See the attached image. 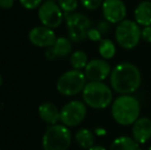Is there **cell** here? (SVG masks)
<instances>
[{
	"label": "cell",
	"instance_id": "cell-16",
	"mask_svg": "<svg viewBox=\"0 0 151 150\" xmlns=\"http://www.w3.org/2000/svg\"><path fill=\"white\" fill-rule=\"evenodd\" d=\"M135 22L140 26H150L151 25V1L144 0L141 1L134 11Z\"/></svg>",
	"mask_w": 151,
	"mask_h": 150
},
{
	"label": "cell",
	"instance_id": "cell-30",
	"mask_svg": "<svg viewBox=\"0 0 151 150\" xmlns=\"http://www.w3.org/2000/svg\"><path fill=\"white\" fill-rule=\"evenodd\" d=\"M2 82H3V79H2V76H1V75H0V86H1Z\"/></svg>",
	"mask_w": 151,
	"mask_h": 150
},
{
	"label": "cell",
	"instance_id": "cell-23",
	"mask_svg": "<svg viewBox=\"0 0 151 150\" xmlns=\"http://www.w3.org/2000/svg\"><path fill=\"white\" fill-rule=\"evenodd\" d=\"M20 3L26 9H36L42 4V0H20Z\"/></svg>",
	"mask_w": 151,
	"mask_h": 150
},
{
	"label": "cell",
	"instance_id": "cell-22",
	"mask_svg": "<svg viewBox=\"0 0 151 150\" xmlns=\"http://www.w3.org/2000/svg\"><path fill=\"white\" fill-rule=\"evenodd\" d=\"M104 0H80V3L86 9L88 10H96L102 6Z\"/></svg>",
	"mask_w": 151,
	"mask_h": 150
},
{
	"label": "cell",
	"instance_id": "cell-9",
	"mask_svg": "<svg viewBox=\"0 0 151 150\" xmlns=\"http://www.w3.org/2000/svg\"><path fill=\"white\" fill-rule=\"evenodd\" d=\"M38 18L42 26L47 28H58L63 23V10L55 1H44L38 9Z\"/></svg>",
	"mask_w": 151,
	"mask_h": 150
},
{
	"label": "cell",
	"instance_id": "cell-19",
	"mask_svg": "<svg viewBox=\"0 0 151 150\" xmlns=\"http://www.w3.org/2000/svg\"><path fill=\"white\" fill-rule=\"evenodd\" d=\"M99 54L104 60H111L116 55V46L115 43L111 39L104 38L100 41L99 44Z\"/></svg>",
	"mask_w": 151,
	"mask_h": 150
},
{
	"label": "cell",
	"instance_id": "cell-18",
	"mask_svg": "<svg viewBox=\"0 0 151 150\" xmlns=\"http://www.w3.org/2000/svg\"><path fill=\"white\" fill-rule=\"evenodd\" d=\"M75 141L81 148L90 149L95 144V136L93 133L88 128H80L75 134Z\"/></svg>",
	"mask_w": 151,
	"mask_h": 150
},
{
	"label": "cell",
	"instance_id": "cell-1",
	"mask_svg": "<svg viewBox=\"0 0 151 150\" xmlns=\"http://www.w3.org/2000/svg\"><path fill=\"white\" fill-rule=\"evenodd\" d=\"M142 75L139 68L133 63L121 62L117 64L110 74L111 88L119 95H132L139 90Z\"/></svg>",
	"mask_w": 151,
	"mask_h": 150
},
{
	"label": "cell",
	"instance_id": "cell-20",
	"mask_svg": "<svg viewBox=\"0 0 151 150\" xmlns=\"http://www.w3.org/2000/svg\"><path fill=\"white\" fill-rule=\"evenodd\" d=\"M88 63V55L83 50H75L70 56V64L73 67V69L76 70H82L86 67Z\"/></svg>",
	"mask_w": 151,
	"mask_h": 150
},
{
	"label": "cell",
	"instance_id": "cell-15",
	"mask_svg": "<svg viewBox=\"0 0 151 150\" xmlns=\"http://www.w3.org/2000/svg\"><path fill=\"white\" fill-rule=\"evenodd\" d=\"M38 113L40 118L48 124H57L60 120V110L52 102L42 103L38 107Z\"/></svg>",
	"mask_w": 151,
	"mask_h": 150
},
{
	"label": "cell",
	"instance_id": "cell-32",
	"mask_svg": "<svg viewBox=\"0 0 151 150\" xmlns=\"http://www.w3.org/2000/svg\"><path fill=\"white\" fill-rule=\"evenodd\" d=\"M147 150H151V146H150V147H149V148H148Z\"/></svg>",
	"mask_w": 151,
	"mask_h": 150
},
{
	"label": "cell",
	"instance_id": "cell-12",
	"mask_svg": "<svg viewBox=\"0 0 151 150\" xmlns=\"http://www.w3.org/2000/svg\"><path fill=\"white\" fill-rule=\"evenodd\" d=\"M29 41L38 47H52L57 40L56 33L45 26H37L31 29L28 34Z\"/></svg>",
	"mask_w": 151,
	"mask_h": 150
},
{
	"label": "cell",
	"instance_id": "cell-6",
	"mask_svg": "<svg viewBox=\"0 0 151 150\" xmlns=\"http://www.w3.org/2000/svg\"><path fill=\"white\" fill-rule=\"evenodd\" d=\"M86 74L81 70L66 71L57 81V90L66 97H72L82 92L86 84Z\"/></svg>",
	"mask_w": 151,
	"mask_h": 150
},
{
	"label": "cell",
	"instance_id": "cell-2",
	"mask_svg": "<svg viewBox=\"0 0 151 150\" xmlns=\"http://www.w3.org/2000/svg\"><path fill=\"white\" fill-rule=\"evenodd\" d=\"M141 105L132 95H120L111 104V115L115 122L122 126L134 124L140 117Z\"/></svg>",
	"mask_w": 151,
	"mask_h": 150
},
{
	"label": "cell",
	"instance_id": "cell-3",
	"mask_svg": "<svg viewBox=\"0 0 151 150\" xmlns=\"http://www.w3.org/2000/svg\"><path fill=\"white\" fill-rule=\"evenodd\" d=\"M82 99L86 106L96 110H103L113 102L112 90L103 81H90L82 90Z\"/></svg>",
	"mask_w": 151,
	"mask_h": 150
},
{
	"label": "cell",
	"instance_id": "cell-25",
	"mask_svg": "<svg viewBox=\"0 0 151 150\" xmlns=\"http://www.w3.org/2000/svg\"><path fill=\"white\" fill-rule=\"evenodd\" d=\"M102 36L103 35L101 34V32L97 28H93V27L90 29L88 33V38L93 42H100L102 40Z\"/></svg>",
	"mask_w": 151,
	"mask_h": 150
},
{
	"label": "cell",
	"instance_id": "cell-11",
	"mask_svg": "<svg viewBox=\"0 0 151 150\" xmlns=\"http://www.w3.org/2000/svg\"><path fill=\"white\" fill-rule=\"evenodd\" d=\"M101 7L103 18L111 24H118L127 17V5L123 0H104Z\"/></svg>",
	"mask_w": 151,
	"mask_h": 150
},
{
	"label": "cell",
	"instance_id": "cell-29",
	"mask_svg": "<svg viewBox=\"0 0 151 150\" xmlns=\"http://www.w3.org/2000/svg\"><path fill=\"white\" fill-rule=\"evenodd\" d=\"M88 150H107V149L103 146H100V145H93V147H91V148Z\"/></svg>",
	"mask_w": 151,
	"mask_h": 150
},
{
	"label": "cell",
	"instance_id": "cell-17",
	"mask_svg": "<svg viewBox=\"0 0 151 150\" xmlns=\"http://www.w3.org/2000/svg\"><path fill=\"white\" fill-rule=\"evenodd\" d=\"M139 143L134 140L133 137L120 136L114 139L110 145L109 150H139Z\"/></svg>",
	"mask_w": 151,
	"mask_h": 150
},
{
	"label": "cell",
	"instance_id": "cell-26",
	"mask_svg": "<svg viewBox=\"0 0 151 150\" xmlns=\"http://www.w3.org/2000/svg\"><path fill=\"white\" fill-rule=\"evenodd\" d=\"M142 39L147 43H151V25L142 29Z\"/></svg>",
	"mask_w": 151,
	"mask_h": 150
},
{
	"label": "cell",
	"instance_id": "cell-13",
	"mask_svg": "<svg viewBox=\"0 0 151 150\" xmlns=\"http://www.w3.org/2000/svg\"><path fill=\"white\" fill-rule=\"evenodd\" d=\"M132 135L139 144H145L151 138V119L149 117H139L133 124Z\"/></svg>",
	"mask_w": 151,
	"mask_h": 150
},
{
	"label": "cell",
	"instance_id": "cell-14",
	"mask_svg": "<svg viewBox=\"0 0 151 150\" xmlns=\"http://www.w3.org/2000/svg\"><path fill=\"white\" fill-rule=\"evenodd\" d=\"M69 38L58 37L55 44L45 52V56L50 60H54L56 58H64L67 57L72 52V43Z\"/></svg>",
	"mask_w": 151,
	"mask_h": 150
},
{
	"label": "cell",
	"instance_id": "cell-24",
	"mask_svg": "<svg viewBox=\"0 0 151 150\" xmlns=\"http://www.w3.org/2000/svg\"><path fill=\"white\" fill-rule=\"evenodd\" d=\"M96 28L101 32V34L103 35V36H105V35H107L108 33L110 32V30H111V23H109L106 20L100 21V22H98Z\"/></svg>",
	"mask_w": 151,
	"mask_h": 150
},
{
	"label": "cell",
	"instance_id": "cell-33",
	"mask_svg": "<svg viewBox=\"0 0 151 150\" xmlns=\"http://www.w3.org/2000/svg\"><path fill=\"white\" fill-rule=\"evenodd\" d=\"M149 1H151V0H149Z\"/></svg>",
	"mask_w": 151,
	"mask_h": 150
},
{
	"label": "cell",
	"instance_id": "cell-21",
	"mask_svg": "<svg viewBox=\"0 0 151 150\" xmlns=\"http://www.w3.org/2000/svg\"><path fill=\"white\" fill-rule=\"evenodd\" d=\"M59 6L65 14H71L78 7V0H57Z\"/></svg>",
	"mask_w": 151,
	"mask_h": 150
},
{
	"label": "cell",
	"instance_id": "cell-28",
	"mask_svg": "<svg viewBox=\"0 0 151 150\" xmlns=\"http://www.w3.org/2000/svg\"><path fill=\"white\" fill-rule=\"evenodd\" d=\"M95 133L98 135V136H105V135L107 134V131L103 128H97L95 130Z\"/></svg>",
	"mask_w": 151,
	"mask_h": 150
},
{
	"label": "cell",
	"instance_id": "cell-5",
	"mask_svg": "<svg viewBox=\"0 0 151 150\" xmlns=\"http://www.w3.org/2000/svg\"><path fill=\"white\" fill-rule=\"evenodd\" d=\"M71 132L64 124H52L42 137L43 150H68L71 145Z\"/></svg>",
	"mask_w": 151,
	"mask_h": 150
},
{
	"label": "cell",
	"instance_id": "cell-4",
	"mask_svg": "<svg viewBox=\"0 0 151 150\" xmlns=\"http://www.w3.org/2000/svg\"><path fill=\"white\" fill-rule=\"evenodd\" d=\"M142 38L141 26L135 21L124 19L115 28V40L120 47L133 50L139 44Z\"/></svg>",
	"mask_w": 151,
	"mask_h": 150
},
{
	"label": "cell",
	"instance_id": "cell-27",
	"mask_svg": "<svg viewBox=\"0 0 151 150\" xmlns=\"http://www.w3.org/2000/svg\"><path fill=\"white\" fill-rule=\"evenodd\" d=\"M14 0H0V8L2 9H10L14 6Z\"/></svg>",
	"mask_w": 151,
	"mask_h": 150
},
{
	"label": "cell",
	"instance_id": "cell-10",
	"mask_svg": "<svg viewBox=\"0 0 151 150\" xmlns=\"http://www.w3.org/2000/svg\"><path fill=\"white\" fill-rule=\"evenodd\" d=\"M111 66L109 62L104 59H93L88 61L84 68V74L88 81H104L111 74Z\"/></svg>",
	"mask_w": 151,
	"mask_h": 150
},
{
	"label": "cell",
	"instance_id": "cell-8",
	"mask_svg": "<svg viewBox=\"0 0 151 150\" xmlns=\"http://www.w3.org/2000/svg\"><path fill=\"white\" fill-rule=\"evenodd\" d=\"M86 105L78 100L70 101L60 110V120L66 126H76L84 120L86 116Z\"/></svg>",
	"mask_w": 151,
	"mask_h": 150
},
{
	"label": "cell",
	"instance_id": "cell-31",
	"mask_svg": "<svg viewBox=\"0 0 151 150\" xmlns=\"http://www.w3.org/2000/svg\"><path fill=\"white\" fill-rule=\"evenodd\" d=\"M44 1H56V0H44Z\"/></svg>",
	"mask_w": 151,
	"mask_h": 150
},
{
	"label": "cell",
	"instance_id": "cell-7",
	"mask_svg": "<svg viewBox=\"0 0 151 150\" xmlns=\"http://www.w3.org/2000/svg\"><path fill=\"white\" fill-rule=\"evenodd\" d=\"M65 18L69 39L76 43L84 41L88 38V33L91 28L90 19L81 12L66 14Z\"/></svg>",
	"mask_w": 151,
	"mask_h": 150
}]
</instances>
